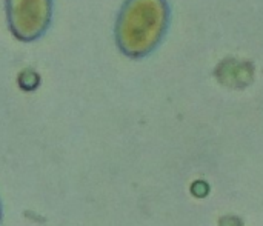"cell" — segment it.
Masks as SVG:
<instances>
[{"label": "cell", "mask_w": 263, "mask_h": 226, "mask_svg": "<svg viewBox=\"0 0 263 226\" xmlns=\"http://www.w3.org/2000/svg\"><path fill=\"white\" fill-rule=\"evenodd\" d=\"M0 220H2V206H0Z\"/></svg>", "instance_id": "3"}, {"label": "cell", "mask_w": 263, "mask_h": 226, "mask_svg": "<svg viewBox=\"0 0 263 226\" xmlns=\"http://www.w3.org/2000/svg\"><path fill=\"white\" fill-rule=\"evenodd\" d=\"M163 26L162 0H126L116 23V39L125 54L142 55L157 43Z\"/></svg>", "instance_id": "1"}, {"label": "cell", "mask_w": 263, "mask_h": 226, "mask_svg": "<svg viewBox=\"0 0 263 226\" xmlns=\"http://www.w3.org/2000/svg\"><path fill=\"white\" fill-rule=\"evenodd\" d=\"M6 22L11 34L25 43L39 40L52 22V0H5Z\"/></svg>", "instance_id": "2"}]
</instances>
